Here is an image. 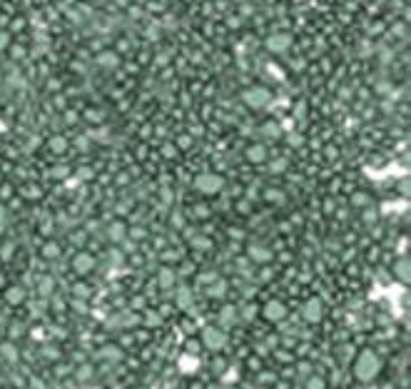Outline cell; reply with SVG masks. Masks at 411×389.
Returning <instances> with one entry per match:
<instances>
[{
	"label": "cell",
	"instance_id": "7",
	"mask_svg": "<svg viewBox=\"0 0 411 389\" xmlns=\"http://www.w3.org/2000/svg\"><path fill=\"white\" fill-rule=\"evenodd\" d=\"M5 225H8V210H5L3 205H0V232L5 229Z\"/></svg>",
	"mask_w": 411,
	"mask_h": 389
},
{
	"label": "cell",
	"instance_id": "3",
	"mask_svg": "<svg viewBox=\"0 0 411 389\" xmlns=\"http://www.w3.org/2000/svg\"><path fill=\"white\" fill-rule=\"evenodd\" d=\"M197 185H200L202 190H214V187H219V180H217V177H212V175H209V177H207V175H202V177L197 180Z\"/></svg>",
	"mask_w": 411,
	"mask_h": 389
},
{
	"label": "cell",
	"instance_id": "6",
	"mask_svg": "<svg viewBox=\"0 0 411 389\" xmlns=\"http://www.w3.org/2000/svg\"><path fill=\"white\" fill-rule=\"evenodd\" d=\"M48 145H50V150H55V152H60V150L65 147V142H62V137H53V140H50Z\"/></svg>",
	"mask_w": 411,
	"mask_h": 389
},
{
	"label": "cell",
	"instance_id": "2",
	"mask_svg": "<svg viewBox=\"0 0 411 389\" xmlns=\"http://www.w3.org/2000/svg\"><path fill=\"white\" fill-rule=\"evenodd\" d=\"M247 158H249L252 162H264V160H267V150H264V147H249Z\"/></svg>",
	"mask_w": 411,
	"mask_h": 389
},
{
	"label": "cell",
	"instance_id": "5",
	"mask_svg": "<svg viewBox=\"0 0 411 389\" xmlns=\"http://www.w3.org/2000/svg\"><path fill=\"white\" fill-rule=\"evenodd\" d=\"M8 45H10V32H3V30H0V53H3Z\"/></svg>",
	"mask_w": 411,
	"mask_h": 389
},
{
	"label": "cell",
	"instance_id": "1",
	"mask_svg": "<svg viewBox=\"0 0 411 389\" xmlns=\"http://www.w3.org/2000/svg\"><path fill=\"white\" fill-rule=\"evenodd\" d=\"M267 93L264 90H249V93H244V102H249V105H262V102H267Z\"/></svg>",
	"mask_w": 411,
	"mask_h": 389
},
{
	"label": "cell",
	"instance_id": "4",
	"mask_svg": "<svg viewBox=\"0 0 411 389\" xmlns=\"http://www.w3.org/2000/svg\"><path fill=\"white\" fill-rule=\"evenodd\" d=\"M267 45H269L272 50H282V48H287V45H289V37H287V35H282V37H272V40H269Z\"/></svg>",
	"mask_w": 411,
	"mask_h": 389
}]
</instances>
